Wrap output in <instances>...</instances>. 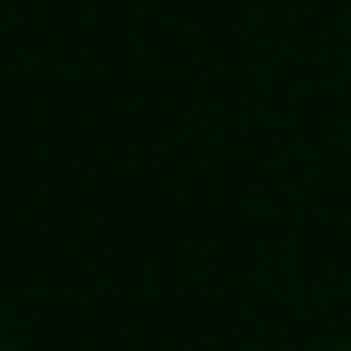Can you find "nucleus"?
<instances>
[{"label":"nucleus","instance_id":"nucleus-1","mask_svg":"<svg viewBox=\"0 0 351 351\" xmlns=\"http://www.w3.org/2000/svg\"><path fill=\"white\" fill-rule=\"evenodd\" d=\"M346 351H351V346H346Z\"/></svg>","mask_w":351,"mask_h":351}]
</instances>
